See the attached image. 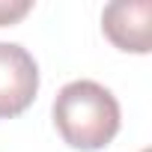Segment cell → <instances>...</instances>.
I'll return each instance as SVG.
<instances>
[{
    "label": "cell",
    "mask_w": 152,
    "mask_h": 152,
    "mask_svg": "<svg viewBox=\"0 0 152 152\" xmlns=\"http://www.w3.org/2000/svg\"><path fill=\"white\" fill-rule=\"evenodd\" d=\"M122 113L116 96L96 81H72L54 99L57 134L81 152L107 146L119 131Z\"/></svg>",
    "instance_id": "1"
},
{
    "label": "cell",
    "mask_w": 152,
    "mask_h": 152,
    "mask_svg": "<svg viewBox=\"0 0 152 152\" xmlns=\"http://www.w3.org/2000/svg\"><path fill=\"white\" fill-rule=\"evenodd\" d=\"M39 93V66L15 42H0V119L24 113Z\"/></svg>",
    "instance_id": "2"
},
{
    "label": "cell",
    "mask_w": 152,
    "mask_h": 152,
    "mask_svg": "<svg viewBox=\"0 0 152 152\" xmlns=\"http://www.w3.org/2000/svg\"><path fill=\"white\" fill-rule=\"evenodd\" d=\"M149 21H152V3L149 0L113 3L102 15V30L119 51L146 54L149 51V33H152Z\"/></svg>",
    "instance_id": "3"
},
{
    "label": "cell",
    "mask_w": 152,
    "mask_h": 152,
    "mask_svg": "<svg viewBox=\"0 0 152 152\" xmlns=\"http://www.w3.org/2000/svg\"><path fill=\"white\" fill-rule=\"evenodd\" d=\"M30 12V3H0V27L15 24L21 15Z\"/></svg>",
    "instance_id": "4"
}]
</instances>
